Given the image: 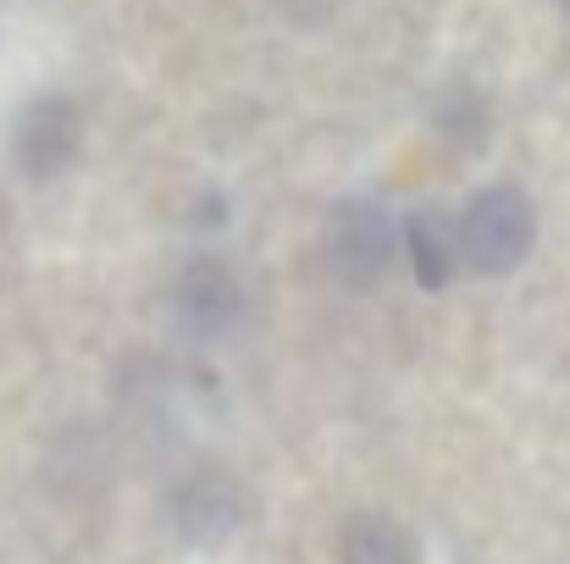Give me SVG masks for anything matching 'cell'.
Returning a JSON list of instances; mask_svg holds the SVG:
<instances>
[{
	"mask_svg": "<svg viewBox=\"0 0 570 564\" xmlns=\"http://www.w3.org/2000/svg\"><path fill=\"white\" fill-rule=\"evenodd\" d=\"M393 260V227L387 210L372 199H344L327 221V266L350 288H372Z\"/></svg>",
	"mask_w": 570,
	"mask_h": 564,
	"instance_id": "obj_2",
	"label": "cell"
},
{
	"mask_svg": "<svg viewBox=\"0 0 570 564\" xmlns=\"http://www.w3.org/2000/svg\"><path fill=\"white\" fill-rule=\"evenodd\" d=\"M404 238H410L415 283H421V288H443V283L454 277V238H449V221H443V210H415Z\"/></svg>",
	"mask_w": 570,
	"mask_h": 564,
	"instance_id": "obj_6",
	"label": "cell"
},
{
	"mask_svg": "<svg viewBox=\"0 0 570 564\" xmlns=\"http://www.w3.org/2000/svg\"><path fill=\"white\" fill-rule=\"evenodd\" d=\"M344 564H410V537L382 515H361L344 532Z\"/></svg>",
	"mask_w": 570,
	"mask_h": 564,
	"instance_id": "obj_7",
	"label": "cell"
},
{
	"mask_svg": "<svg viewBox=\"0 0 570 564\" xmlns=\"http://www.w3.org/2000/svg\"><path fill=\"white\" fill-rule=\"evenodd\" d=\"M78 150V117L67 100H33L17 122V167L28 178H56Z\"/></svg>",
	"mask_w": 570,
	"mask_h": 564,
	"instance_id": "obj_3",
	"label": "cell"
},
{
	"mask_svg": "<svg viewBox=\"0 0 570 564\" xmlns=\"http://www.w3.org/2000/svg\"><path fill=\"white\" fill-rule=\"evenodd\" d=\"M238 305H244V294L227 277V266H216V260H194L178 283V321L194 338H222L238 321Z\"/></svg>",
	"mask_w": 570,
	"mask_h": 564,
	"instance_id": "obj_4",
	"label": "cell"
},
{
	"mask_svg": "<svg viewBox=\"0 0 570 564\" xmlns=\"http://www.w3.org/2000/svg\"><path fill=\"white\" fill-rule=\"evenodd\" d=\"M238 526V487L227 476H194L178 493V532L194 548H216Z\"/></svg>",
	"mask_w": 570,
	"mask_h": 564,
	"instance_id": "obj_5",
	"label": "cell"
},
{
	"mask_svg": "<svg viewBox=\"0 0 570 564\" xmlns=\"http://www.w3.org/2000/svg\"><path fill=\"white\" fill-rule=\"evenodd\" d=\"M566 6H570V0H566Z\"/></svg>",
	"mask_w": 570,
	"mask_h": 564,
	"instance_id": "obj_8",
	"label": "cell"
},
{
	"mask_svg": "<svg viewBox=\"0 0 570 564\" xmlns=\"http://www.w3.org/2000/svg\"><path fill=\"white\" fill-rule=\"evenodd\" d=\"M532 238H538V216H532V199L521 188H482L460 216V249L488 277L521 266Z\"/></svg>",
	"mask_w": 570,
	"mask_h": 564,
	"instance_id": "obj_1",
	"label": "cell"
}]
</instances>
